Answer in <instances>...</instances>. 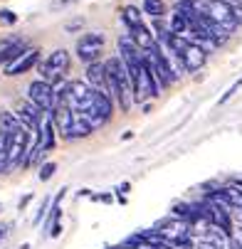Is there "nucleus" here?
Wrapping results in <instances>:
<instances>
[{
	"instance_id": "4468645a",
	"label": "nucleus",
	"mask_w": 242,
	"mask_h": 249,
	"mask_svg": "<svg viewBox=\"0 0 242 249\" xmlns=\"http://www.w3.org/2000/svg\"><path fill=\"white\" fill-rule=\"evenodd\" d=\"M92 131H94V128L89 126V121H87L84 116L74 114V119H72V124H69V128H67L64 138H84V136H89Z\"/></svg>"
},
{
	"instance_id": "bb28decb",
	"label": "nucleus",
	"mask_w": 242,
	"mask_h": 249,
	"mask_svg": "<svg viewBox=\"0 0 242 249\" xmlns=\"http://www.w3.org/2000/svg\"><path fill=\"white\" fill-rule=\"evenodd\" d=\"M116 249H131V247H126V244H124V247H116Z\"/></svg>"
},
{
	"instance_id": "7ed1b4c3",
	"label": "nucleus",
	"mask_w": 242,
	"mask_h": 249,
	"mask_svg": "<svg viewBox=\"0 0 242 249\" xmlns=\"http://www.w3.org/2000/svg\"><path fill=\"white\" fill-rule=\"evenodd\" d=\"M27 148H30V131L25 126H18L15 133L8 138L5 143V153H8V170L10 168H18L25 163V156H27Z\"/></svg>"
},
{
	"instance_id": "6e6552de",
	"label": "nucleus",
	"mask_w": 242,
	"mask_h": 249,
	"mask_svg": "<svg viewBox=\"0 0 242 249\" xmlns=\"http://www.w3.org/2000/svg\"><path fill=\"white\" fill-rule=\"evenodd\" d=\"M15 116H18V121H20V124H22L32 136H35V131H37V126H40V121H42L45 111H40L32 101H20V104H18Z\"/></svg>"
},
{
	"instance_id": "f03ea898",
	"label": "nucleus",
	"mask_w": 242,
	"mask_h": 249,
	"mask_svg": "<svg viewBox=\"0 0 242 249\" xmlns=\"http://www.w3.org/2000/svg\"><path fill=\"white\" fill-rule=\"evenodd\" d=\"M190 10H195L203 18L218 22L227 32H232L237 27L235 15H232V3H227V0H193V8Z\"/></svg>"
},
{
	"instance_id": "4be33fe9",
	"label": "nucleus",
	"mask_w": 242,
	"mask_h": 249,
	"mask_svg": "<svg viewBox=\"0 0 242 249\" xmlns=\"http://www.w3.org/2000/svg\"><path fill=\"white\" fill-rule=\"evenodd\" d=\"M47 205H50V200H42V207L37 210V215H35V220H32L35 225H40V222H42V217H45V212H47Z\"/></svg>"
},
{
	"instance_id": "5701e85b",
	"label": "nucleus",
	"mask_w": 242,
	"mask_h": 249,
	"mask_svg": "<svg viewBox=\"0 0 242 249\" xmlns=\"http://www.w3.org/2000/svg\"><path fill=\"white\" fill-rule=\"evenodd\" d=\"M232 15H235V22H237V27L242 25V3H235L232 5Z\"/></svg>"
},
{
	"instance_id": "a211bd4d",
	"label": "nucleus",
	"mask_w": 242,
	"mask_h": 249,
	"mask_svg": "<svg viewBox=\"0 0 242 249\" xmlns=\"http://www.w3.org/2000/svg\"><path fill=\"white\" fill-rule=\"evenodd\" d=\"M173 215H176V217H183V220H188V217H190V205H186V202L176 205V207H173Z\"/></svg>"
},
{
	"instance_id": "a878e982",
	"label": "nucleus",
	"mask_w": 242,
	"mask_h": 249,
	"mask_svg": "<svg viewBox=\"0 0 242 249\" xmlns=\"http://www.w3.org/2000/svg\"><path fill=\"white\" fill-rule=\"evenodd\" d=\"M30 197H32V195H25V197H22V200H20V210H22V207H25V205H27V202H30Z\"/></svg>"
},
{
	"instance_id": "9d476101",
	"label": "nucleus",
	"mask_w": 242,
	"mask_h": 249,
	"mask_svg": "<svg viewBox=\"0 0 242 249\" xmlns=\"http://www.w3.org/2000/svg\"><path fill=\"white\" fill-rule=\"evenodd\" d=\"M166 242H176V239H188V232H190V227H188V222L186 220H181V217H176V220H166L163 225H158V230H156Z\"/></svg>"
},
{
	"instance_id": "dca6fc26",
	"label": "nucleus",
	"mask_w": 242,
	"mask_h": 249,
	"mask_svg": "<svg viewBox=\"0 0 242 249\" xmlns=\"http://www.w3.org/2000/svg\"><path fill=\"white\" fill-rule=\"evenodd\" d=\"M121 20L126 22L129 30H133V27H138V25L144 22V20H141V10L133 8V5H126V8L121 10Z\"/></svg>"
},
{
	"instance_id": "aec40b11",
	"label": "nucleus",
	"mask_w": 242,
	"mask_h": 249,
	"mask_svg": "<svg viewBox=\"0 0 242 249\" xmlns=\"http://www.w3.org/2000/svg\"><path fill=\"white\" fill-rule=\"evenodd\" d=\"M0 20H3L5 25H15L18 15H15V13H10V10H0Z\"/></svg>"
},
{
	"instance_id": "cd10ccee",
	"label": "nucleus",
	"mask_w": 242,
	"mask_h": 249,
	"mask_svg": "<svg viewBox=\"0 0 242 249\" xmlns=\"http://www.w3.org/2000/svg\"><path fill=\"white\" fill-rule=\"evenodd\" d=\"M0 210H3V207H0Z\"/></svg>"
},
{
	"instance_id": "c85d7f7f",
	"label": "nucleus",
	"mask_w": 242,
	"mask_h": 249,
	"mask_svg": "<svg viewBox=\"0 0 242 249\" xmlns=\"http://www.w3.org/2000/svg\"><path fill=\"white\" fill-rule=\"evenodd\" d=\"M240 249H242V247H240Z\"/></svg>"
},
{
	"instance_id": "f257e3e1",
	"label": "nucleus",
	"mask_w": 242,
	"mask_h": 249,
	"mask_svg": "<svg viewBox=\"0 0 242 249\" xmlns=\"http://www.w3.org/2000/svg\"><path fill=\"white\" fill-rule=\"evenodd\" d=\"M104 67H107L112 101H116L121 106V111H129V106L133 104V87H131V77H129L126 64L121 62V57H112V59L104 62Z\"/></svg>"
},
{
	"instance_id": "ddd939ff",
	"label": "nucleus",
	"mask_w": 242,
	"mask_h": 249,
	"mask_svg": "<svg viewBox=\"0 0 242 249\" xmlns=\"http://www.w3.org/2000/svg\"><path fill=\"white\" fill-rule=\"evenodd\" d=\"M22 126L13 111H0V143H8V138L15 133V128Z\"/></svg>"
},
{
	"instance_id": "39448f33",
	"label": "nucleus",
	"mask_w": 242,
	"mask_h": 249,
	"mask_svg": "<svg viewBox=\"0 0 242 249\" xmlns=\"http://www.w3.org/2000/svg\"><path fill=\"white\" fill-rule=\"evenodd\" d=\"M27 101H32L35 106H37L40 111L50 114L55 109V101H57V91L50 82L45 79H37V82H32L27 87Z\"/></svg>"
},
{
	"instance_id": "20e7f679",
	"label": "nucleus",
	"mask_w": 242,
	"mask_h": 249,
	"mask_svg": "<svg viewBox=\"0 0 242 249\" xmlns=\"http://www.w3.org/2000/svg\"><path fill=\"white\" fill-rule=\"evenodd\" d=\"M67 69H69V52L67 50H55V52H50V57L45 62H40V77L55 87Z\"/></svg>"
},
{
	"instance_id": "6ab92c4d",
	"label": "nucleus",
	"mask_w": 242,
	"mask_h": 249,
	"mask_svg": "<svg viewBox=\"0 0 242 249\" xmlns=\"http://www.w3.org/2000/svg\"><path fill=\"white\" fill-rule=\"evenodd\" d=\"M55 170H57L55 163H45V165L40 168V180H50V178L55 175Z\"/></svg>"
},
{
	"instance_id": "9b49d317",
	"label": "nucleus",
	"mask_w": 242,
	"mask_h": 249,
	"mask_svg": "<svg viewBox=\"0 0 242 249\" xmlns=\"http://www.w3.org/2000/svg\"><path fill=\"white\" fill-rule=\"evenodd\" d=\"M22 50H25L22 37H5V40H0V64H8V62H10L13 57H18Z\"/></svg>"
},
{
	"instance_id": "393cba45",
	"label": "nucleus",
	"mask_w": 242,
	"mask_h": 249,
	"mask_svg": "<svg viewBox=\"0 0 242 249\" xmlns=\"http://www.w3.org/2000/svg\"><path fill=\"white\" fill-rule=\"evenodd\" d=\"M195 249H218V247H215V244H213V242H210V239H200V242H198V247H195Z\"/></svg>"
},
{
	"instance_id": "b1692460",
	"label": "nucleus",
	"mask_w": 242,
	"mask_h": 249,
	"mask_svg": "<svg viewBox=\"0 0 242 249\" xmlns=\"http://www.w3.org/2000/svg\"><path fill=\"white\" fill-rule=\"evenodd\" d=\"M240 87H242V82H235V84L230 87V91H225V96H220V104H225V101H227V99H230V96H232V94L240 89Z\"/></svg>"
},
{
	"instance_id": "f8f14e48",
	"label": "nucleus",
	"mask_w": 242,
	"mask_h": 249,
	"mask_svg": "<svg viewBox=\"0 0 242 249\" xmlns=\"http://www.w3.org/2000/svg\"><path fill=\"white\" fill-rule=\"evenodd\" d=\"M129 37L133 40V45H136L138 50H141V52H146V50H153V47H156V40H153V35L149 32V27H146L144 22L138 25V27H133Z\"/></svg>"
},
{
	"instance_id": "423d86ee",
	"label": "nucleus",
	"mask_w": 242,
	"mask_h": 249,
	"mask_svg": "<svg viewBox=\"0 0 242 249\" xmlns=\"http://www.w3.org/2000/svg\"><path fill=\"white\" fill-rule=\"evenodd\" d=\"M101 50H104V35L101 32H87L77 42V57L87 64L96 62L101 57Z\"/></svg>"
},
{
	"instance_id": "f3484780",
	"label": "nucleus",
	"mask_w": 242,
	"mask_h": 249,
	"mask_svg": "<svg viewBox=\"0 0 242 249\" xmlns=\"http://www.w3.org/2000/svg\"><path fill=\"white\" fill-rule=\"evenodd\" d=\"M144 13L151 18H163L166 15V3L163 0H144Z\"/></svg>"
},
{
	"instance_id": "2eb2a0df",
	"label": "nucleus",
	"mask_w": 242,
	"mask_h": 249,
	"mask_svg": "<svg viewBox=\"0 0 242 249\" xmlns=\"http://www.w3.org/2000/svg\"><path fill=\"white\" fill-rule=\"evenodd\" d=\"M170 32L173 35H186L188 32V18H186L183 8L173 10V15H170Z\"/></svg>"
},
{
	"instance_id": "1a4fd4ad",
	"label": "nucleus",
	"mask_w": 242,
	"mask_h": 249,
	"mask_svg": "<svg viewBox=\"0 0 242 249\" xmlns=\"http://www.w3.org/2000/svg\"><path fill=\"white\" fill-rule=\"evenodd\" d=\"M87 84L94 91H101V94L109 96V79H107V67H104V62H92L87 67Z\"/></svg>"
},
{
	"instance_id": "0eeeda50",
	"label": "nucleus",
	"mask_w": 242,
	"mask_h": 249,
	"mask_svg": "<svg viewBox=\"0 0 242 249\" xmlns=\"http://www.w3.org/2000/svg\"><path fill=\"white\" fill-rule=\"evenodd\" d=\"M40 62V50L35 47H25L18 57H13L8 64H5V77H18V74H25L30 69Z\"/></svg>"
},
{
	"instance_id": "412c9836",
	"label": "nucleus",
	"mask_w": 242,
	"mask_h": 249,
	"mask_svg": "<svg viewBox=\"0 0 242 249\" xmlns=\"http://www.w3.org/2000/svg\"><path fill=\"white\" fill-rule=\"evenodd\" d=\"M8 170V153H5V143H0V173Z\"/></svg>"
}]
</instances>
